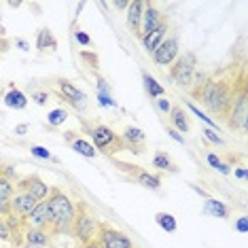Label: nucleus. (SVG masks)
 Returning a JSON list of instances; mask_svg holds the SVG:
<instances>
[{
  "instance_id": "obj_32",
  "label": "nucleus",
  "mask_w": 248,
  "mask_h": 248,
  "mask_svg": "<svg viewBox=\"0 0 248 248\" xmlns=\"http://www.w3.org/2000/svg\"><path fill=\"white\" fill-rule=\"evenodd\" d=\"M66 119H68V112H66L64 108H55V110H51L47 115V123L51 127H58V125H62Z\"/></svg>"
},
{
  "instance_id": "obj_33",
  "label": "nucleus",
  "mask_w": 248,
  "mask_h": 248,
  "mask_svg": "<svg viewBox=\"0 0 248 248\" xmlns=\"http://www.w3.org/2000/svg\"><path fill=\"white\" fill-rule=\"evenodd\" d=\"M30 155H34L36 159H45V161H58L55 157L49 153L47 146H38V144H32L30 146Z\"/></svg>"
},
{
  "instance_id": "obj_16",
  "label": "nucleus",
  "mask_w": 248,
  "mask_h": 248,
  "mask_svg": "<svg viewBox=\"0 0 248 248\" xmlns=\"http://www.w3.org/2000/svg\"><path fill=\"white\" fill-rule=\"evenodd\" d=\"M77 132H66L64 134V138L70 142V149L75 151V153H78L81 157H87V159H95L98 157V151L92 146V142L85 138H81V136H75Z\"/></svg>"
},
{
  "instance_id": "obj_28",
  "label": "nucleus",
  "mask_w": 248,
  "mask_h": 248,
  "mask_svg": "<svg viewBox=\"0 0 248 248\" xmlns=\"http://www.w3.org/2000/svg\"><path fill=\"white\" fill-rule=\"evenodd\" d=\"M206 161H208V166H210L212 170H217L218 174H223V176H229V174H231V166H229V163H225L218 155L206 153Z\"/></svg>"
},
{
  "instance_id": "obj_19",
  "label": "nucleus",
  "mask_w": 248,
  "mask_h": 248,
  "mask_svg": "<svg viewBox=\"0 0 248 248\" xmlns=\"http://www.w3.org/2000/svg\"><path fill=\"white\" fill-rule=\"evenodd\" d=\"M170 127L176 129L178 134H187L191 129V123H189V117L185 108L180 104H172V110H170Z\"/></svg>"
},
{
  "instance_id": "obj_41",
  "label": "nucleus",
  "mask_w": 248,
  "mask_h": 248,
  "mask_svg": "<svg viewBox=\"0 0 248 248\" xmlns=\"http://www.w3.org/2000/svg\"><path fill=\"white\" fill-rule=\"evenodd\" d=\"M15 45H17V47L21 49V51H30V45H28L26 41H24V38H15V41H13Z\"/></svg>"
},
{
  "instance_id": "obj_20",
  "label": "nucleus",
  "mask_w": 248,
  "mask_h": 248,
  "mask_svg": "<svg viewBox=\"0 0 248 248\" xmlns=\"http://www.w3.org/2000/svg\"><path fill=\"white\" fill-rule=\"evenodd\" d=\"M4 106L7 108H13V110H24L26 106H28V98H26V93L24 92H19L17 87L13 85V83H9V87H7V93H4Z\"/></svg>"
},
{
  "instance_id": "obj_14",
  "label": "nucleus",
  "mask_w": 248,
  "mask_h": 248,
  "mask_svg": "<svg viewBox=\"0 0 248 248\" xmlns=\"http://www.w3.org/2000/svg\"><path fill=\"white\" fill-rule=\"evenodd\" d=\"M119 136H121L127 151H132V153H136V155H142L144 142H146V134L142 132V129L136 127V125H127L125 129H123V134H119Z\"/></svg>"
},
{
  "instance_id": "obj_10",
  "label": "nucleus",
  "mask_w": 248,
  "mask_h": 248,
  "mask_svg": "<svg viewBox=\"0 0 248 248\" xmlns=\"http://www.w3.org/2000/svg\"><path fill=\"white\" fill-rule=\"evenodd\" d=\"M168 17L161 13V9L157 7L155 2H146L144 4V13H142V21H140V41L142 38H146L149 34H153V32L159 28L163 21H166Z\"/></svg>"
},
{
  "instance_id": "obj_5",
  "label": "nucleus",
  "mask_w": 248,
  "mask_h": 248,
  "mask_svg": "<svg viewBox=\"0 0 248 248\" xmlns=\"http://www.w3.org/2000/svg\"><path fill=\"white\" fill-rule=\"evenodd\" d=\"M227 127L231 132H242L246 134V121H248V89H246V81L240 83L238 93L233 98L231 110L227 115Z\"/></svg>"
},
{
  "instance_id": "obj_15",
  "label": "nucleus",
  "mask_w": 248,
  "mask_h": 248,
  "mask_svg": "<svg viewBox=\"0 0 248 248\" xmlns=\"http://www.w3.org/2000/svg\"><path fill=\"white\" fill-rule=\"evenodd\" d=\"M26 225L28 227H36V229H49L51 227V212H49L47 200L38 202V204L34 206V210H32L30 217L26 218Z\"/></svg>"
},
{
  "instance_id": "obj_12",
  "label": "nucleus",
  "mask_w": 248,
  "mask_h": 248,
  "mask_svg": "<svg viewBox=\"0 0 248 248\" xmlns=\"http://www.w3.org/2000/svg\"><path fill=\"white\" fill-rule=\"evenodd\" d=\"M153 62L157 66H172L176 58L180 55V47H178V38L176 36H168L153 53Z\"/></svg>"
},
{
  "instance_id": "obj_44",
  "label": "nucleus",
  "mask_w": 248,
  "mask_h": 248,
  "mask_svg": "<svg viewBox=\"0 0 248 248\" xmlns=\"http://www.w3.org/2000/svg\"><path fill=\"white\" fill-rule=\"evenodd\" d=\"M112 7H115V9H125V11H127L129 0H117V2H112Z\"/></svg>"
},
{
  "instance_id": "obj_31",
  "label": "nucleus",
  "mask_w": 248,
  "mask_h": 248,
  "mask_svg": "<svg viewBox=\"0 0 248 248\" xmlns=\"http://www.w3.org/2000/svg\"><path fill=\"white\" fill-rule=\"evenodd\" d=\"M187 108H189L191 112H193V115L197 117V119H202V121H204L208 129H214V132H217V129H218V125H217V121H212V119H210V117H208V115H206V112H202V110H200V108H197V106H195V104H191V102H187Z\"/></svg>"
},
{
  "instance_id": "obj_43",
  "label": "nucleus",
  "mask_w": 248,
  "mask_h": 248,
  "mask_svg": "<svg viewBox=\"0 0 248 248\" xmlns=\"http://www.w3.org/2000/svg\"><path fill=\"white\" fill-rule=\"evenodd\" d=\"M28 129H30V125H28V123H21V125L15 127V134H17V136H26Z\"/></svg>"
},
{
  "instance_id": "obj_30",
  "label": "nucleus",
  "mask_w": 248,
  "mask_h": 248,
  "mask_svg": "<svg viewBox=\"0 0 248 248\" xmlns=\"http://www.w3.org/2000/svg\"><path fill=\"white\" fill-rule=\"evenodd\" d=\"M15 195V183L0 174V200H11Z\"/></svg>"
},
{
  "instance_id": "obj_6",
  "label": "nucleus",
  "mask_w": 248,
  "mask_h": 248,
  "mask_svg": "<svg viewBox=\"0 0 248 248\" xmlns=\"http://www.w3.org/2000/svg\"><path fill=\"white\" fill-rule=\"evenodd\" d=\"M85 248H134L127 233L110 227L106 223H98V235L89 246Z\"/></svg>"
},
{
  "instance_id": "obj_26",
  "label": "nucleus",
  "mask_w": 248,
  "mask_h": 248,
  "mask_svg": "<svg viewBox=\"0 0 248 248\" xmlns=\"http://www.w3.org/2000/svg\"><path fill=\"white\" fill-rule=\"evenodd\" d=\"M142 83H144V92L149 93V98H163L166 95V87L161 85V83H157L155 77H151L149 72H142Z\"/></svg>"
},
{
  "instance_id": "obj_35",
  "label": "nucleus",
  "mask_w": 248,
  "mask_h": 248,
  "mask_svg": "<svg viewBox=\"0 0 248 248\" xmlns=\"http://www.w3.org/2000/svg\"><path fill=\"white\" fill-rule=\"evenodd\" d=\"M75 41H77L78 45H85V47H92V38H89V34H87V32H83L81 28H77V30H75Z\"/></svg>"
},
{
  "instance_id": "obj_3",
  "label": "nucleus",
  "mask_w": 248,
  "mask_h": 248,
  "mask_svg": "<svg viewBox=\"0 0 248 248\" xmlns=\"http://www.w3.org/2000/svg\"><path fill=\"white\" fill-rule=\"evenodd\" d=\"M85 132L89 134L92 146L98 153L112 155V153H119V151H125V144H123L121 136L112 127L104 125V123H92V125L85 123Z\"/></svg>"
},
{
  "instance_id": "obj_45",
  "label": "nucleus",
  "mask_w": 248,
  "mask_h": 248,
  "mask_svg": "<svg viewBox=\"0 0 248 248\" xmlns=\"http://www.w3.org/2000/svg\"><path fill=\"white\" fill-rule=\"evenodd\" d=\"M189 187H191V189H193V191H195V193H200L202 197H206V200H208V197H210V195H208V193H206V191H204V189H200V187H197V185H189Z\"/></svg>"
},
{
  "instance_id": "obj_37",
  "label": "nucleus",
  "mask_w": 248,
  "mask_h": 248,
  "mask_svg": "<svg viewBox=\"0 0 248 248\" xmlns=\"http://www.w3.org/2000/svg\"><path fill=\"white\" fill-rule=\"evenodd\" d=\"M11 235H13L11 227L2 221V218H0V242H9V240H11Z\"/></svg>"
},
{
  "instance_id": "obj_23",
  "label": "nucleus",
  "mask_w": 248,
  "mask_h": 248,
  "mask_svg": "<svg viewBox=\"0 0 248 248\" xmlns=\"http://www.w3.org/2000/svg\"><path fill=\"white\" fill-rule=\"evenodd\" d=\"M36 49L41 53H45V51H55V49H58V41H55L53 32L49 30V28H43V30H38V34H36Z\"/></svg>"
},
{
  "instance_id": "obj_29",
  "label": "nucleus",
  "mask_w": 248,
  "mask_h": 248,
  "mask_svg": "<svg viewBox=\"0 0 248 248\" xmlns=\"http://www.w3.org/2000/svg\"><path fill=\"white\" fill-rule=\"evenodd\" d=\"M78 55H81V60L85 62L87 68L93 70L95 75H98V70H100V55L95 53V51H85V49H83V51L78 53Z\"/></svg>"
},
{
  "instance_id": "obj_4",
  "label": "nucleus",
  "mask_w": 248,
  "mask_h": 248,
  "mask_svg": "<svg viewBox=\"0 0 248 248\" xmlns=\"http://www.w3.org/2000/svg\"><path fill=\"white\" fill-rule=\"evenodd\" d=\"M98 218L89 212V208L85 202L77 206V214H75V223H72V235L81 242L83 246H89L98 235Z\"/></svg>"
},
{
  "instance_id": "obj_18",
  "label": "nucleus",
  "mask_w": 248,
  "mask_h": 248,
  "mask_svg": "<svg viewBox=\"0 0 248 248\" xmlns=\"http://www.w3.org/2000/svg\"><path fill=\"white\" fill-rule=\"evenodd\" d=\"M168 30H170V21L166 19V21H163V24L153 32V34H149L146 38H142V47H144V51H146V53H153L155 49L159 47V45L168 38Z\"/></svg>"
},
{
  "instance_id": "obj_17",
  "label": "nucleus",
  "mask_w": 248,
  "mask_h": 248,
  "mask_svg": "<svg viewBox=\"0 0 248 248\" xmlns=\"http://www.w3.org/2000/svg\"><path fill=\"white\" fill-rule=\"evenodd\" d=\"M144 0H129V7L125 11V15H127V28L134 32V36H140V21H142V13H144Z\"/></svg>"
},
{
  "instance_id": "obj_22",
  "label": "nucleus",
  "mask_w": 248,
  "mask_h": 248,
  "mask_svg": "<svg viewBox=\"0 0 248 248\" xmlns=\"http://www.w3.org/2000/svg\"><path fill=\"white\" fill-rule=\"evenodd\" d=\"M49 240H51V231L49 229H36V227L26 229V244L28 246H47Z\"/></svg>"
},
{
  "instance_id": "obj_1",
  "label": "nucleus",
  "mask_w": 248,
  "mask_h": 248,
  "mask_svg": "<svg viewBox=\"0 0 248 248\" xmlns=\"http://www.w3.org/2000/svg\"><path fill=\"white\" fill-rule=\"evenodd\" d=\"M242 81H246L244 70L240 72L238 81H235V78H227V77L208 75L206 83L202 85L200 93H197V100H200L212 115H217L218 119H227L231 104H233V98H235V93H238V87Z\"/></svg>"
},
{
  "instance_id": "obj_11",
  "label": "nucleus",
  "mask_w": 248,
  "mask_h": 248,
  "mask_svg": "<svg viewBox=\"0 0 248 248\" xmlns=\"http://www.w3.org/2000/svg\"><path fill=\"white\" fill-rule=\"evenodd\" d=\"M15 191H28L36 202H45L51 193V187L38 174H30V176L21 178L19 183H15Z\"/></svg>"
},
{
  "instance_id": "obj_38",
  "label": "nucleus",
  "mask_w": 248,
  "mask_h": 248,
  "mask_svg": "<svg viewBox=\"0 0 248 248\" xmlns=\"http://www.w3.org/2000/svg\"><path fill=\"white\" fill-rule=\"evenodd\" d=\"M32 100H34L38 106H45V104L49 102V93H47V92H43V89H38V92L32 93Z\"/></svg>"
},
{
  "instance_id": "obj_36",
  "label": "nucleus",
  "mask_w": 248,
  "mask_h": 248,
  "mask_svg": "<svg viewBox=\"0 0 248 248\" xmlns=\"http://www.w3.org/2000/svg\"><path fill=\"white\" fill-rule=\"evenodd\" d=\"M155 104H157V110H159V112H163V115H170L172 104H170V100H168L166 95H163V98H157Z\"/></svg>"
},
{
  "instance_id": "obj_9",
  "label": "nucleus",
  "mask_w": 248,
  "mask_h": 248,
  "mask_svg": "<svg viewBox=\"0 0 248 248\" xmlns=\"http://www.w3.org/2000/svg\"><path fill=\"white\" fill-rule=\"evenodd\" d=\"M115 166L119 168V170L127 172L129 176H132V178L140 185V187L151 189V191H159V189H161V176H159V174L146 172V170H142L140 166H132V163H123V161H117Z\"/></svg>"
},
{
  "instance_id": "obj_27",
  "label": "nucleus",
  "mask_w": 248,
  "mask_h": 248,
  "mask_svg": "<svg viewBox=\"0 0 248 248\" xmlns=\"http://www.w3.org/2000/svg\"><path fill=\"white\" fill-rule=\"evenodd\" d=\"M155 221H157V225H159L161 229H166L168 233H174V231L178 229L176 218H174V214H170V212H157Z\"/></svg>"
},
{
  "instance_id": "obj_39",
  "label": "nucleus",
  "mask_w": 248,
  "mask_h": 248,
  "mask_svg": "<svg viewBox=\"0 0 248 248\" xmlns=\"http://www.w3.org/2000/svg\"><path fill=\"white\" fill-rule=\"evenodd\" d=\"M168 134H170V138H172V140H176V142H178V144H183V146H185V144H187V140H185V136H183V134H178V132H176V129L168 127Z\"/></svg>"
},
{
  "instance_id": "obj_46",
  "label": "nucleus",
  "mask_w": 248,
  "mask_h": 248,
  "mask_svg": "<svg viewBox=\"0 0 248 248\" xmlns=\"http://www.w3.org/2000/svg\"><path fill=\"white\" fill-rule=\"evenodd\" d=\"M233 174H235V176H238L240 180H246V170H244V168H238V170H235Z\"/></svg>"
},
{
  "instance_id": "obj_21",
  "label": "nucleus",
  "mask_w": 248,
  "mask_h": 248,
  "mask_svg": "<svg viewBox=\"0 0 248 248\" xmlns=\"http://www.w3.org/2000/svg\"><path fill=\"white\" fill-rule=\"evenodd\" d=\"M95 93H98V104L104 108H115V100L110 98V85L100 75H95Z\"/></svg>"
},
{
  "instance_id": "obj_13",
  "label": "nucleus",
  "mask_w": 248,
  "mask_h": 248,
  "mask_svg": "<svg viewBox=\"0 0 248 248\" xmlns=\"http://www.w3.org/2000/svg\"><path fill=\"white\" fill-rule=\"evenodd\" d=\"M36 204L38 202L28 193V191H15V195L11 197V214H15L21 221H26V218L30 217V212L34 210Z\"/></svg>"
},
{
  "instance_id": "obj_40",
  "label": "nucleus",
  "mask_w": 248,
  "mask_h": 248,
  "mask_svg": "<svg viewBox=\"0 0 248 248\" xmlns=\"http://www.w3.org/2000/svg\"><path fill=\"white\" fill-rule=\"evenodd\" d=\"M9 47H11V41H9V38H2V36H0V55H2L4 51H9Z\"/></svg>"
},
{
  "instance_id": "obj_8",
  "label": "nucleus",
  "mask_w": 248,
  "mask_h": 248,
  "mask_svg": "<svg viewBox=\"0 0 248 248\" xmlns=\"http://www.w3.org/2000/svg\"><path fill=\"white\" fill-rule=\"evenodd\" d=\"M53 87H55V95H58L60 100H64L66 104H70L72 108H77V110H85L87 93L83 92V89H78L75 83H70L68 78H55Z\"/></svg>"
},
{
  "instance_id": "obj_7",
  "label": "nucleus",
  "mask_w": 248,
  "mask_h": 248,
  "mask_svg": "<svg viewBox=\"0 0 248 248\" xmlns=\"http://www.w3.org/2000/svg\"><path fill=\"white\" fill-rule=\"evenodd\" d=\"M197 72V58L193 53H183L178 55L176 62L170 66V78L178 87L189 89L193 83V77Z\"/></svg>"
},
{
  "instance_id": "obj_2",
  "label": "nucleus",
  "mask_w": 248,
  "mask_h": 248,
  "mask_svg": "<svg viewBox=\"0 0 248 248\" xmlns=\"http://www.w3.org/2000/svg\"><path fill=\"white\" fill-rule=\"evenodd\" d=\"M47 206H49V212H51V229L55 233H68V231H72L77 206L72 204L70 197L62 189H51V193L47 197Z\"/></svg>"
},
{
  "instance_id": "obj_34",
  "label": "nucleus",
  "mask_w": 248,
  "mask_h": 248,
  "mask_svg": "<svg viewBox=\"0 0 248 248\" xmlns=\"http://www.w3.org/2000/svg\"><path fill=\"white\" fill-rule=\"evenodd\" d=\"M202 134H204V138H206V140H210L212 144H217V146H225V140H223L221 136H218V134L214 132V129L204 127V129H202Z\"/></svg>"
},
{
  "instance_id": "obj_25",
  "label": "nucleus",
  "mask_w": 248,
  "mask_h": 248,
  "mask_svg": "<svg viewBox=\"0 0 248 248\" xmlns=\"http://www.w3.org/2000/svg\"><path fill=\"white\" fill-rule=\"evenodd\" d=\"M151 163H153V168H157V170H161V172H170V174L178 172V166L172 161L170 153H166V151H157Z\"/></svg>"
},
{
  "instance_id": "obj_42",
  "label": "nucleus",
  "mask_w": 248,
  "mask_h": 248,
  "mask_svg": "<svg viewBox=\"0 0 248 248\" xmlns=\"http://www.w3.org/2000/svg\"><path fill=\"white\" fill-rule=\"evenodd\" d=\"M246 221L248 218L246 217H240V221H238V225H235V229L240 231V233H246Z\"/></svg>"
},
{
  "instance_id": "obj_24",
  "label": "nucleus",
  "mask_w": 248,
  "mask_h": 248,
  "mask_svg": "<svg viewBox=\"0 0 248 248\" xmlns=\"http://www.w3.org/2000/svg\"><path fill=\"white\" fill-rule=\"evenodd\" d=\"M204 212L210 214V217H217V218H229V206L223 204L221 200H217V197H208L206 200V206H204Z\"/></svg>"
}]
</instances>
